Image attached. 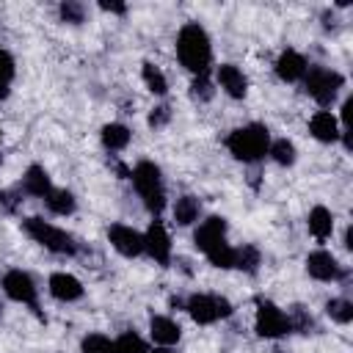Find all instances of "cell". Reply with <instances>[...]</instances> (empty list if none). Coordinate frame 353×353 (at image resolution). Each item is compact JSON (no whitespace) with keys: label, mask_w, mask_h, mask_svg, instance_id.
I'll return each mask as SVG.
<instances>
[{"label":"cell","mask_w":353,"mask_h":353,"mask_svg":"<svg viewBox=\"0 0 353 353\" xmlns=\"http://www.w3.org/2000/svg\"><path fill=\"white\" fill-rule=\"evenodd\" d=\"M176 55L182 61L185 69H190L196 77L207 74L210 61H212V47H210V36L199 22H188L182 25L179 36H176Z\"/></svg>","instance_id":"1"},{"label":"cell","mask_w":353,"mask_h":353,"mask_svg":"<svg viewBox=\"0 0 353 353\" xmlns=\"http://www.w3.org/2000/svg\"><path fill=\"white\" fill-rule=\"evenodd\" d=\"M226 149L243 163H256L270 149V132L265 124H245L226 138Z\"/></svg>","instance_id":"2"},{"label":"cell","mask_w":353,"mask_h":353,"mask_svg":"<svg viewBox=\"0 0 353 353\" xmlns=\"http://www.w3.org/2000/svg\"><path fill=\"white\" fill-rule=\"evenodd\" d=\"M130 179H132V185H135L138 196L143 199L146 210H149V212H154V215H160V212H163V207H165V188H163L160 168H157L154 163L143 160V163H138V165L130 171Z\"/></svg>","instance_id":"3"},{"label":"cell","mask_w":353,"mask_h":353,"mask_svg":"<svg viewBox=\"0 0 353 353\" xmlns=\"http://www.w3.org/2000/svg\"><path fill=\"white\" fill-rule=\"evenodd\" d=\"M22 229H25V234H28L30 240H36L39 245H44V248L52 251V254H66V256L77 254L74 237L66 234L63 229H58V226L41 221V218H25V221H22Z\"/></svg>","instance_id":"4"},{"label":"cell","mask_w":353,"mask_h":353,"mask_svg":"<svg viewBox=\"0 0 353 353\" xmlns=\"http://www.w3.org/2000/svg\"><path fill=\"white\" fill-rule=\"evenodd\" d=\"M345 77L334 69H325V66H309L306 74H303V88L306 94L317 102V105H331L336 99V91L342 88Z\"/></svg>","instance_id":"5"},{"label":"cell","mask_w":353,"mask_h":353,"mask_svg":"<svg viewBox=\"0 0 353 353\" xmlns=\"http://www.w3.org/2000/svg\"><path fill=\"white\" fill-rule=\"evenodd\" d=\"M185 309L188 314L199 323V325H210L215 323L218 317H229L232 314V303L221 295H204V292H196L185 301Z\"/></svg>","instance_id":"6"},{"label":"cell","mask_w":353,"mask_h":353,"mask_svg":"<svg viewBox=\"0 0 353 353\" xmlns=\"http://www.w3.org/2000/svg\"><path fill=\"white\" fill-rule=\"evenodd\" d=\"M290 331V323H287V314L270 303V301H262L256 298V334L265 336V339H279Z\"/></svg>","instance_id":"7"},{"label":"cell","mask_w":353,"mask_h":353,"mask_svg":"<svg viewBox=\"0 0 353 353\" xmlns=\"http://www.w3.org/2000/svg\"><path fill=\"white\" fill-rule=\"evenodd\" d=\"M3 290L11 301H19V303H28L36 314H39V292H36V284L33 279L25 273V270H8L3 276ZM41 317V314H39Z\"/></svg>","instance_id":"8"},{"label":"cell","mask_w":353,"mask_h":353,"mask_svg":"<svg viewBox=\"0 0 353 353\" xmlns=\"http://www.w3.org/2000/svg\"><path fill=\"white\" fill-rule=\"evenodd\" d=\"M143 251L157 262V265H168L171 262V237L163 226V221H152L146 234H143Z\"/></svg>","instance_id":"9"},{"label":"cell","mask_w":353,"mask_h":353,"mask_svg":"<svg viewBox=\"0 0 353 353\" xmlns=\"http://www.w3.org/2000/svg\"><path fill=\"white\" fill-rule=\"evenodd\" d=\"M306 273L312 279H317V281H336V279L345 276V270L339 268L336 256L328 254V251H323V248L320 251H312L306 256Z\"/></svg>","instance_id":"10"},{"label":"cell","mask_w":353,"mask_h":353,"mask_svg":"<svg viewBox=\"0 0 353 353\" xmlns=\"http://www.w3.org/2000/svg\"><path fill=\"white\" fill-rule=\"evenodd\" d=\"M108 237H110L113 248H116L119 254H124V256H138V254H143V234L135 232L132 226L113 223V226L108 229Z\"/></svg>","instance_id":"11"},{"label":"cell","mask_w":353,"mask_h":353,"mask_svg":"<svg viewBox=\"0 0 353 353\" xmlns=\"http://www.w3.org/2000/svg\"><path fill=\"white\" fill-rule=\"evenodd\" d=\"M226 240V221L223 218H218V215H212V218H207V221H201L199 223V229H196V234H193V243H196V248L199 251H210V248H215L218 243H223Z\"/></svg>","instance_id":"12"},{"label":"cell","mask_w":353,"mask_h":353,"mask_svg":"<svg viewBox=\"0 0 353 353\" xmlns=\"http://www.w3.org/2000/svg\"><path fill=\"white\" fill-rule=\"evenodd\" d=\"M306 58L298 52V50H284L276 61V74L284 80V83H295L306 74Z\"/></svg>","instance_id":"13"},{"label":"cell","mask_w":353,"mask_h":353,"mask_svg":"<svg viewBox=\"0 0 353 353\" xmlns=\"http://www.w3.org/2000/svg\"><path fill=\"white\" fill-rule=\"evenodd\" d=\"M218 83H221V88H223L229 97H234V99H243L245 91H248V80H245V74H243L234 63H221V66H218Z\"/></svg>","instance_id":"14"},{"label":"cell","mask_w":353,"mask_h":353,"mask_svg":"<svg viewBox=\"0 0 353 353\" xmlns=\"http://www.w3.org/2000/svg\"><path fill=\"white\" fill-rule=\"evenodd\" d=\"M50 295L63 301V303H69V301L83 298V284L69 273H52L50 276Z\"/></svg>","instance_id":"15"},{"label":"cell","mask_w":353,"mask_h":353,"mask_svg":"<svg viewBox=\"0 0 353 353\" xmlns=\"http://www.w3.org/2000/svg\"><path fill=\"white\" fill-rule=\"evenodd\" d=\"M309 132L317 138V141H323V143H331V141H336L339 138V121L328 113V110H317L312 119H309Z\"/></svg>","instance_id":"16"},{"label":"cell","mask_w":353,"mask_h":353,"mask_svg":"<svg viewBox=\"0 0 353 353\" xmlns=\"http://www.w3.org/2000/svg\"><path fill=\"white\" fill-rule=\"evenodd\" d=\"M22 190H25L28 196L47 199V196H50V190H52L47 171H44L41 165H30V168L25 171V176H22Z\"/></svg>","instance_id":"17"},{"label":"cell","mask_w":353,"mask_h":353,"mask_svg":"<svg viewBox=\"0 0 353 353\" xmlns=\"http://www.w3.org/2000/svg\"><path fill=\"white\" fill-rule=\"evenodd\" d=\"M149 331H152V339L157 342V345H174V342H179V336H182V328L171 320V317H163V314H154L152 317V323H149Z\"/></svg>","instance_id":"18"},{"label":"cell","mask_w":353,"mask_h":353,"mask_svg":"<svg viewBox=\"0 0 353 353\" xmlns=\"http://www.w3.org/2000/svg\"><path fill=\"white\" fill-rule=\"evenodd\" d=\"M309 232L317 237V240H325V237H331V232H334V215H331V210H325V207H312V212H309Z\"/></svg>","instance_id":"19"},{"label":"cell","mask_w":353,"mask_h":353,"mask_svg":"<svg viewBox=\"0 0 353 353\" xmlns=\"http://www.w3.org/2000/svg\"><path fill=\"white\" fill-rule=\"evenodd\" d=\"M199 212H201V204L196 196H179L174 204V221L179 226H190L199 218Z\"/></svg>","instance_id":"20"},{"label":"cell","mask_w":353,"mask_h":353,"mask_svg":"<svg viewBox=\"0 0 353 353\" xmlns=\"http://www.w3.org/2000/svg\"><path fill=\"white\" fill-rule=\"evenodd\" d=\"M102 143L110 149V152H119V149H124L127 143H130V130L124 127V124H105L102 127Z\"/></svg>","instance_id":"21"},{"label":"cell","mask_w":353,"mask_h":353,"mask_svg":"<svg viewBox=\"0 0 353 353\" xmlns=\"http://www.w3.org/2000/svg\"><path fill=\"white\" fill-rule=\"evenodd\" d=\"M47 207H50L55 215H72L74 207H77V201H74V196H72L69 190H50Z\"/></svg>","instance_id":"22"},{"label":"cell","mask_w":353,"mask_h":353,"mask_svg":"<svg viewBox=\"0 0 353 353\" xmlns=\"http://www.w3.org/2000/svg\"><path fill=\"white\" fill-rule=\"evenodd\" d=\"M262 256H259V248L254 245H243V248H234V268L245 270V273H256Z\"/></svg>","instance_id":"23"},{"label":"cell","mask_w":353,"mask_h":353,"mask_svg":"<svg viewBox=\"0 0 353 353\" xmlns=\"http://www.w3.org/2000/svg\"><path fill=\"white\" fill-rule=\"evenodd\" d=\"M287 323H290V331H298V334H309L314 328V320L312 314L303 309V306H290V314H287Z\"/></svg>","instance_id":"24"},{"label":"cell","mask_w":353,"mask_h":353,"mask_svg":"<svg viewBox=\"0 0 353 353\" xmlns=\"http://www.w3.org/2000/svg\"><path fill=\"white\" fill-rule=\"evenodd\" d=\"M325 312H328L331 320H336V323H342V325L353 320V303H350L347 298H331V301L325 303Z\"/></svg>","instance_id":"25"},{"label":"cell","mask_w":353,"mask_h":353,"mask_svg":"<svg viewBox=\"0 0 353 353\" xmlns=\"http://www.w3.org/2000/svg\"><path fill=\"white\" fill-rule=\"evenodd\" d=\"M113 347H116V353H149L146 342H143L135 331H124V334L113 342Z\"/></svg>","instance_id":"26"},{"label":"cell","mask_w":353,"mask_h":353,"mask_svg":"<svg viewBox=\"0 0 353 353\" xmlns=\"http://www.w3.org/2000/svg\"><path fill=\"white\" fill-rule=\"evenodd\" d=\"M268 154H270L279 165H292V163H295V146H292L287 138L273 141V143H270V149H268Z\"/></svg>","instance_id":"27"},{"label":"cell","mask_w":353,"mask_h":353,"mask_svg":"<svg viewBox=\"0 0 353 353\" xmlns=\"http://www.w3.org/2000/svg\"><path fill=\"white\" fill-rule=\"evenodd\" d=\"M207 259H210L215 268H234V248L223 240V243H218L215 248L207 251Z\"/></svg>","instance_id":"28"},{"label":"cell","mask_w":353,"mask_h":353,"mask_svg":"<svg viewBox=\"0 0 353 353\" xmlns=\"http://www.w3.org/2000/svg\"><path fill=\"white\" fill-rule=\"evenodd\" d=\"M80 350H83V353H116L113 342H110L105 334H88V336L80 342Z\"/></svg>","instance_id":"29"},{"label":"cell","mask_w":353,"mask_h":353,"mask_svg":"<svg viewBox=\"0 0 353 353\" xmlns=\"http://www.w3.org/2000/svg\"><path fill=\"white\" fill-rule=\"evenodd\" d=\"M143 83L149 85L152 94H165V91H168V83H165L163 72H160L154 63H143Z\"/></svg>","instance_id":"30"},{"label":"cell","mask_w":353,"mask_h":353,"mask_svg":"<svg viewBox=\"0 0 353 353\" xmlns=\"http://www.w3.org/2000/svg\"><path fill=\"white\" fill-rule=\"evenodd\" d=\"M11 80H14V58L6 50H0V99L8 97Z\"/></svg>","instance_id":"31"},{"label":"cell","mask_w":353,"mask_h":353,"mask_svg":"<svg viewBox=\"0 0 353 353\" xmlns=\"http://www.w3.org/2000/svg\"><path fill=\"white\" fill-rule=\"evenodd\" d=\"M58 11H61V19L63 22H72V25H80L83 17H85V6L77 3V0H63Z\"/></svg>","instance_id":"32"},{"label":"cell","mask_w":353,"mask_h":353,"mask_svg":"<svg viewBox=\"0 0 353 353\" xmlns=\"http://www.w3.org/2000/svg\"><path fill=\"white\" fill-rule=\"evenodd\" d=\"M190 94H193V99H199V102H207V99H212V83L207 80V74H199V77L193 80V85H190Z\"/></svg>","instance_id":"33"},{"label":"cell","mask_w":353,"mask_h":353,"mask_svg":"<svg viewBox=\"0 0 353 353\" xmlns=\"http://www.w3.org/2000/svg\"><path fill=\"white\" fill-rule=\"evenodd\" d=\"M168 119H171V108H168V105H160V108H154V110L149 113V124H152V127H165Z\"/></svg>","instance_id":"34"},{"label":"cell","mask_w":353,"mask_h":353,"mask_svg":"<svg viewBox=\"0 0 353 353\" xmlns=\"http://www.w3.org/2000/svg\"><path fill=\"white\" fill-rule=\"evenodd\" d=\"M17 207H19V199H17V193H14V190H0V212L11 215Z\"/></svg>","instance_id":"35"},{"label":"cell","mask_w":353,"mask_h":353,"mask_svg":"<svg viewBox=\"0 0 353 353\" xmlns=\"http://www.w3.org/2000/svg\"><path fill=\"white\" fill-rule=\"evenodd\" d=\"M99 8L110 11V14H124L127 11V6H121V3H99Z\"/></svg>","instance_id":"36"},{"label":"cell","mask_w":353,"mask_h":353,"mask_svg":"<svg viewBox=\"0 0 353 353\" xmlns=\"http://www.w3.org/2000/svg\"><path fill=\"white\" fill-rule=\"evenodd\" d=\"M149 353H174L171 347H165V345H160V347H154V350H149Z\"/></svg>","instance_id":"37"},{"label":"cell","mask_w":353,"mask_h":353,"mask_svg":"<svg viewBox=\"0 0 353 353\" xmlns=\"http://www.w3.org/2000/svg\"><path fill=\"white\" fill-rule=\"evenodd\" d=\"M273 353H287V350H284V347H276V350H273Z\"/></svg>","instance_id":"38"},{"label":"cell","mask_w":353,"mask_h":353,"mask_svg":"<svg viewBox=\"0 0 353 353\" xmlns=\"http://www.w3.org/2000/svg\"><path fill=\"white\" fill-rule=\"evenodd\" d=\"M0 309H3V306H0ZM0 314H3V312H0Z\"/></svg>","instance_id":"39"}]
</instances>
